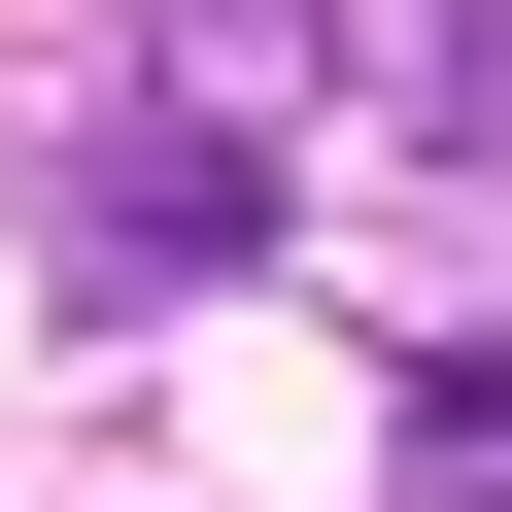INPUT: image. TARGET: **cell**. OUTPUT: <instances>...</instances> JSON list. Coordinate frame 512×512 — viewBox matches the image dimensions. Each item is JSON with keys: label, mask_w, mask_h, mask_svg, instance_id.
<instances>
[{"label": "cell", "mask_w": 512, "mask_h": 512, "mask_svg": "<svg viewBox=\"0 0 512 512\" xmlns=\"http://www.w3.org/2000/svg\"><path fill=\"white\" fill-rule=\"evenodd\" d=\"M137 69H171V103H239V137L308 171V103H342V0H137Z\"/></svg>", "instance_id": "cell-2"}, {"label": "cell", "mask_w": 512, "mask_h": 512, "mask_svg": "<svg viewBox=\"0 0 512 512\" xmlns=\"http://www.w3.org/2000/svg\"><path fill=\"white\" fill-rule=\"evenodd\" d=\"M410 512H512V342H444V376H410Z\"/></svg>", "instance_id": "cell-3"}, {"label": "cell", "mask_w": 512, "mask_h": 512, "mask_svg": "<svg viewBox=\"0 0 512 512\" xmlns=\"http://www.w3.org/2000/svg\"><path fill=\"white\" fill-rule=\"evenodd\" d=\"M205 274H274V137L137 69V103L69 137V308H205Z\"/></svg>", "instance_id": "cell-1"}]
</instances>
